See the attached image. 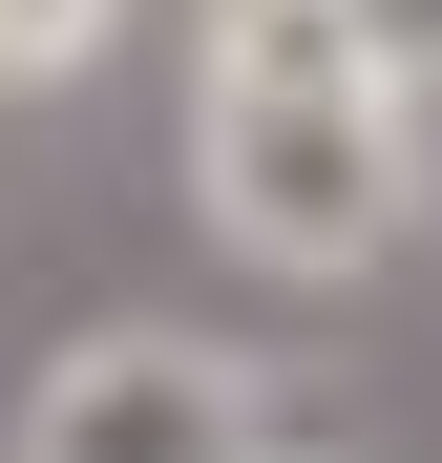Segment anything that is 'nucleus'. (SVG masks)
I'll return each instance as SVG.
<instances>
[{
  "instance_id": "nucleus-4",
  "label": "nucleus",
  "mask_w": 442,
  "mask_h": 463,
  "mask_svg": "<svg viewBox=\"0 0 442 463\" xmlns=\"http://www.w3.org/2000/svg\"><path fill=\"white\" fill-rule=\"evenodd\" d=\"M316 22H337L358 63H380V85H400V106L442 85V0H316Z\"/></svg>"
},
{
  "instance_id": "nucleus-1",
  "label": "nucleus",
  "mask_w": 442,
  "mask_h": 463,
  "mask_svg": "<svg viewBox=\"0 0 442 463\" xmlns=\"http://www.w3.org/2000/svg\"><path fill=\"white\" fill-rule=\"evenodd\" d=\"M190 190L253 274L337 295L421 232V106L400 85H190Z\"/></svg>"
},
{
  "instance_id": "nucleus-2",
  "label": "nucleus",
  "mask_w": 442,
  "mask_h": 463,
  "mask_svg": "<svg viewBox=\"0 0 442 463\" xmlns=\"http://www.w3.org/2000/svg\"><path fill=\"white\" fill-rule=\"evenodd\" d=\"M274 442H295V401H274L232 337H190V317L63 337L42 401H22V463H274Z\"/></svg>"
},
{
  "instance_id": "nucleus-3",
  "label": "nucleus",
  "mask_w": 442,
  "mask_h": 463,
  "mask_svg": "<svg viewBox=\"0 0 442 463\" xmlns=\"http://www.w3.org/2000/svg\"><path fill=\"white\" fill-rule=\"evenodd\" d=\"M106 43H127V0H0V106L22 85H85Z\"/></svg>"
}]
</instances>
